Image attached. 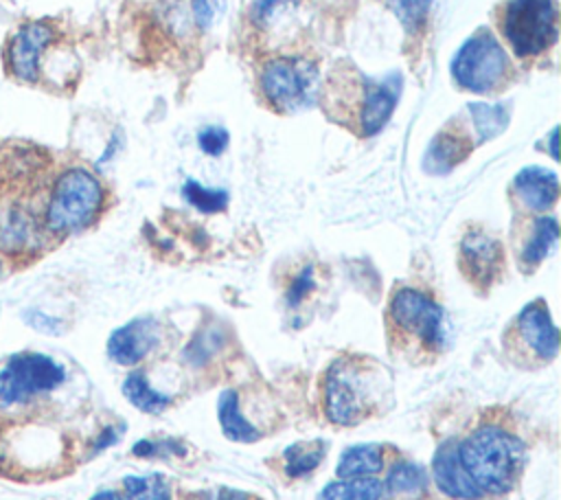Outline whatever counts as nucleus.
<instances>
[{
	"mask_svg": "<svg viewBox=\"0 0 561 500\" xmlns=\"http://www.w3.org/2000/svg\"><path fill=\"white\" fill-rule=\"evenodd\" d=\"M105 189L85 167L59 171L42 206V224L48 237H68L88 228L103 211Z\"/></svg>",
	"mask_w": 561,
	"mask_h": 500,
	"instance_id": "f257e3e1",
	"label": "nucleus"
},
{
	"mask_svg": "<svg viewBox=\"0 0 561 500\" xmlns=\"http://www.w3.org/2000/svg\"><path fill=\"white\" fill-rule=\"evenodd\" d=\"M458 456L482 493H504L519 471L522 443L502 428L484 425L458 445Z\"/></svg>",
	"mask_w": 561,
	"mask_h": 500,
	"instance_id": "f03ea898",
	"label": "nucleus"
},
{
	"mask_svg": "<svg viewBox=\"0 0 561 500\" xmlns=\"http://www.w3.org/2000/svg\"><path fill=\"white\" fill-rule=\"evenodd\" d=\"M66 379V368L50 355L20 351L0 362V414L18 412L39 397L57 390Z\"/></svg>",
	"mask_w": 561,
	"mask_h": 500,
	"instance_id": "7ed1b4c3",
	"label": "nucleus"
},
{
	"mask_svg": "<svg viewBox=\"0 0 561 500\" xmlns=\"http://www.w3.org/2000/svg\"><path fill=\"white\" fill-rule=\"evenodd\" d=\"M557 22L554 0H506L497 11V26L522 59L537 57L557 42Z\"/></svg>",
	"mask_w": 561,
	"mask_h": 500,
	"instance_id": "20e7f679",
	"label": "nucleus"
},
{
	"mask_svg": "<svg viewBox=\"0 0 561 500\" xmlns=\"http://www.w3.org/2000/svg\"><path fill=\"white\" fill-rule=\"evenodd\" d=\"M456 83L465 90L486 94L502 90L513 75V64L500 42L484 29L473 33L451 64Z\"/></svg>",
	"mask_w": 561,
	"mask_h": 500,
	"instance_id": "39448f33",
	"label": "nucleus"
},
{
	"mask_svg": "<svg viewBox=\"0 0 561 500\" xmlns=\"http://www.w3.org/2000/svg\"><path fill=\"white\" fill-rule=\"evenodd\" d=\"M261 92L276 112H296L316 99L318 70L305 57H274L261 70Z\"/></svg>",
	"mask_w": 561,
	"mask_h": 500,
	"instance_id": "423d86ee",
	"label": "nucleus"
},
{
	"mask_svg": "<svg viewBox=\"0 0 561 500\" xmlns=\"http://www.w3.org/2000/svg\"><path fill=\"white\" fill-rule=\"evenodd\" d=\"M370 410V388L364 368L351 360L335 362L324 379V412L337 425H355Z\"/></svg>",
	"mask_w": 561,
	"mask_h": 500,
	"instance_id": "0eeeda50",
	"label": "nucleus"
},
{
	"mask_svg": "<svg viewBox=\"0 0 561 500\" xmlns=\"http://www.w3.org/2000/svg\"><path fill=\"white\" fill-rule=\"evenodd\" d=\"M388 318L394 329L414 336L427 349H438L443 344V309L438 303H434L427 294L419 289H399L390 300Z\"/></svg>",
	"mask_w": 561,
	"mask_h": 500,
	"instance_id": "6e6552de",
	"label": "nucleus"
},
{
	"mask_svg": "<svg viewBox=\"0 0 561 500\" xmlns=\"http://www.w3.org/2000/svg\"><path fill=\"white\" fill-rule=\"evenodd\" d=\"M57 37V31L50 22L31 20L24 22L7 42L4 66L7 72L20 83H37L42 77V57L46 48Z\"/></svg>",
	"mask_w": 561,
	"mask_h": 500,
	"instance_id": "1a4fd4ad",
	"label": "nucleus"
},
{
	"mask_svg": "<svg viewBox=\"0 0 561 500\" xmlns=\"http://www.w3.org/2000/svg\"><path fill=\"white\" fill-rule=\"evenodd\" d=\"M46 237L42 213H37L28 202L13 200L0 208V252L7 257L35 254L44 246Z\"/></svg>",
	"mask_w": 561,
	"mask_h": 500,
	"instance_id": "9d476101",
	"label": "nucleus"
},
{
	"mask_svg": "<svg viewBox=\"0 0 561 500\" xmlns=\"http://www.w3.org/2000/svg\"><path fill=\"white\" fill-rule=\"evenodd\" d=\"M399 90H401V79L397 75L386 77L381 81H373V79L366 81V90L355 116V125L362 136H373L386 125V121L390 118L397 105Z\"/></svg>",
	"mask_w": 561,
	"mask_h": 500,
	"instance_id": "9b49d317",
	"label": "nucleus"
},
{
	"mask_svg": "<svg viewBox=\"0 0 561 500\" xmlns=\"http://www.w3.org/2000/svg\"><path fill=\"white\" fill-rule=\"evenodd\" d=\"M158 342V322L153 318H136L118 327L107 340V355L116 364L131 366L147 357Z\"/></svg>",
	"mask_w": 561,
	"mask_h": 500,
	"instance_id": "f8f14e48",
	"label": "nucleus"
},
{
	"mask_svg": "<svg viewBox=\"0 0 561 500\" xmlns=\"http://www.w3.org/2000/svg\"><path fill=\"white\" fill-rule=\"evenodd\" d=\"M500 263H502V248H500L497 239H493L491 235H486L482 230H471L462 239L460 265L471 281H476L480 285H489L493 281V276L497 274Z\"/></svg>",
	"mask_w": 561,
	"mask_h": 500,
	"instance_id": "ddd939ff",
	"label": "nucleus"
},
{
	"mask_svg": "<svg viewBox=\"0 0 561 500\" xmlns=\"http://www.w3.org/2000/svg\"><path fill=\"white\" fill-rule=\"evenodd\" d=\"M517 336L519 340L539 357V360H552L559 349V333L557 327L546 309L543 303L535 300L528 307L522 309L517 316Z\"/></svg>",
	"mask_w": 561,
	"mask_h": 500,
	"instance_id": "4468645a",
	"label": "nucleus"
},
{
	"mask_svg": "<svg viewBox=\"0 0 561 500\" xmlns=\"http://www.w3.org/2000/svg\"><path fill=\"white\" fill-rule=\"evenodd\" d=\"M434 480L436 487L447 493L449 498L460 500H478L482 498V491L476 487V482L465 471L460 456H458V443L445 441L436 454H434Z\"/></svg>",
	"mask_w": 561,
	"mask_h": 500,
	"instance_id": "2eb2a0df",
	"label": "nucleus"
},
{
	"mask_svg": "<svg viewBox=\"0 0 561 500\" xmlns=\"http://www.w3.org/2000/svg\"><path fill=\"white\" fill-rule=\"evenodd\" d=\"M513 193L530 211H548L559 197V180L541 167L522 169L513 180Z\"/></svg>",
	"mask_w": 561,
	"mask_h": 500,
	"instance_id": "dca6fc26",
	"label": "nucleus"
},
{
	"mask_svg": "<svg viewBox=\"0 0 561 500\" xmlns=\"http://www.w3.org/2000/svg\"><path fill=\"white\" fill-rule=\"evenodd\" d=\"M383 467V454L377 445H353L342 452L337 461L340 478H364L375 476Z\"/></svg>",
	"mask_w": 561,
	"mask_h": 500,
	"instance_id": "f3484780",
	"label": "nucleus"
},
{
	"mask_svg": "<svg viewBox=\"0 0 561 500\" xmlns=\"http://www.w3.org/2000/svg\"><path fill=\"white\" fill-rule=\"evenodd\" d=\"M217 412H219L221 430L228 439L241 441V443H252L261 436L259 430L239 412V401H237V395L232 390L221 393L219 404H217Z\"/></svg>",
	"mask_w": 561,
	"mask_h": 500,
	"instance_id": "a211bd4d",
	"label": "nucleus"
},
{
	"mask_svg": "<svg viewBox=\"0 0 561 500\" xmlns=\"http://www.w3.org/2000/svg\"><path fill=\"white\" fill-rule=\"evenodd\" d=\"M383 485L373 476L364 478H342L329 482L316 500H379Z\"/></svg>",
	"mask_w": 561,
	"mask_h": 500,
	"instance_id": "6ab92c4d",
	"label": "nucleus"
},
{
	"mask_svg": "<svg viewBox=\"0 0 561 500\" xmlns=\"http://www.w3.org/2000/svg\"><path fill=\"white\" fill-rule=\"evenodd\" d=\"M123 395L127 397V401L131 406H136L142 412H149V414H158L171 404V399L167 395H162L149 386L145 373L127 375L123 382Z\"/></svg>",
	"mask_w": 561,
	"mask_h": 500,
	"instance_id": "aec40b11",
	"label": "nucleus"
},
{
	"mask_svg": "<svg viewBox=\"0 0 561 500\" xmlns=\"http://www.w3.org/2000/svg\"><path fill=\"white\" fill-rule=\"evenodd\" d=\"M557 235H559L557 219L554 217H539L533 226V232H530L524 250H522V261L526 265L541 263L548 257V252L554 248Z\"/></svg>",
	"mask_w": 561,
	"mask_h": 500,
	"instance_id": "412c9836",
	"label": "nucleus"
},
{
	"mask_svg": "<svg viewBox=\"0 0 561 500\" xmlns=\"http://www.w3.org/2000/svg\"><path fill=\"white\" fill-rule=\"evenodd\" d=\"M425 482L423 467L414 463H397L386 478V489L397 498H416L425 491Z\"/></svg>",
	"mask_w": 561,
	"mask_h": 500,
	"instance_id": "4be33fe9",
	"label": "nucleus"
},
{
	"mask_svg": "<svg viewBox=\"0 0 561 500\" xmlns=\"http://www.w3.org/2000/svg\"><path fill=\"white\" fill-rule=\"evenodd\" d=\"M324 456L322 443H298L285 452V471L291 478H300L316 469Z\"/></svg>",
	"mask_w": 561,
	"mask_h": 500,
	"instance_id": "5701e85b",
	"label": "nucleus"
},
{
	"mask_svg": "<svg viewBox=\"0 0 561 500\" xmlns=\"http://www.w3.org/2000/svg\"><path fill=\"white\" fill-rule=\"evenodd\" d=\"M118 500H169V491L160 476H129L123 480Z\"/></svg>",
	"mask_w": 561,
	"mask_h": 500,
	"instance_id": "b1692460",
	"label": "nucleus"
},
{
	"mask_svg": "<svg viewBox=\"0 0 561 500\" xmlns=\"http://www.w3.org/2000/svg\"><path fill=\"white\" fill-rule=\"evenodd\" d=\"M184 197L188 204H193L195 208H199L202 213H217L221 208H226L228 204V195L219 189H206L199 182L188 180L184 184Z\"/></svg>",
	"mask_w": 561,
	"mask_h": 500,
	"instance_id": "393cba45",
	"label": "nucleus"
},
{
	"mask_svg": "<svg viewBox=\"0 0 561 500\" xmlns=\"http://www.w3.org/2000/svg\"><path fill=\"white\" fill-rule=\"evenodd\" d=\"M386 4L394 11V15L401 20V24L414 33L421 29L432 0H386Z\"/></svg>",
	"mask_w": 561,
	"mask_h": 500,
	"instance_id": "a878e982",
	"label": "nucleus"
},
{
	"mask_svg": "<svg viewBox=\"0 0 561 500\" xmlns=\"http://www.w3.org/2000/svg\"><path fill=\"white\" fill-rule=\"evenodd\" d=\"M22 320L31 329H35L39 333H46V336H59L64 331V322L59 318L42 311V309H24L22 311Z\"/></svg>",
	"mask_w": 561,
	"mask_h": 500,
	"instance_id": "bb28decb",
	"label": "nucleus"
},
{
	"mask_svg": "<svg viewBox=\"0 0 561 500\" xmlns=\"http://www.w3.org/2000/svg\"><path fill=\"white\" fill-rule=\"evenodd\" d=\"M224 7H226V0H191L195 22L202 29L213 26L219 20V15L224 13Z\"/></svg>",
	"mask_w": 561,
	"mask_h": 500,
	"instance_id": "cd10ccee",
	"label": "nucleus"
},
{
	"mask_svg": "<svg viewBox=\"0 0 561 500\" xmlns=\"http://www.w3.org/2000/svg\"><path fill=\"white\" fill-rule=\"evenodd\" d=\"M313 289V268L307 265L298 272V276L291 281L289 289H287V303L291 307H296L309 292Z\"/></svg>",
	"mask_w": 561,
	"mask_h": 500,
	"instance_id": "c85d7f7f",
	"label": "nucleus"
},
{
	"mask_svg": "<svg viewBox=\"0 0 561 500\" xmlns=\"http://www.w3.org/2000/svg\"><path fill=\"white\" fill-rule=\"evenodd\" d=\"M199 147L204 154L219 156L228 147V132L221 127H206L199 134Z\"/></svg>",
	"mask_w": 561,
	"mask_h": 500,
	"instance_id": "c756f323",
	"label": "nucleus"
},
{
	"mask_svg": "<svg viewBox=\"0 0 561 500\" xmlns=\"http://www.w3.org/2000/svg\"><path fill=\"white\" fill-rule=\"evenodd\" d=\"M294 2H300V0H256V7H254V22L259 26H265L272 15L276 13V9L280 7H287V4H294Z\"/></svg>",
	"mask_w": 561,
	"mask_h": 500,
	"instance_id": "7c9ffc66",
	"label": "nucleus"
},
{
	"mask_svg": "<svg viewBox=\"0 0 561 500\" xmlns=\"http://www.w3.org/2000/svg\"><path fill=\"white\" fill-rule=\"evenodd\" d=\"M114 441H116V432H114V428H105V430L99 434V439L94 441V452H101V450L110 447Z\"/></svg>",
	"mask_w": 561,
	"mask_h": 500,
	"instance_id": "2f4dec72",
	"label": "nucleus"
},
{
	"mask_svg": "<svg viewBox=\"0 0 561 500\" xmlns=\"http://www.w3.org/2000/svg\"><path fill=\"white\" fill-rule=\"evenodd\" d=\"M215 500H245V493L234 491V489H221Z\"/></svg>",
	"mask_w": 561,
	"mask_h": 500,
	"instance_id": "473e14b6",
	"label": "nucleus"
},
{
	"mask_svg": "<svg viewBox=\"0 0 561 500\" xmlns=\"http://www.w3.org/2000/svg\"><path fill=\"white\" fill-rule=\"evenodd\" d=\"M90 500H118V493H114V491H99Z\"/></svg>",
	"mask_w": 561,
	"mask_h": 500,
	"instance_id": "72a5a7b5",
	"label": "nucleus"
},
{
	"mask_svg": "<svg viewBox=\"0 0 561 500\" xmlns=\"http://www.w3.org/2000/svg\"><path fill=\"white\" fill-rule=\"evenodd\" d=\"M4 463V445H2V428H0V465Z\"/></svg>",
	"mask_w": 561,
	"mask_h": 500,
	"instance_id": "f704fd0d",
	"label": "nucleus"
},
{
	"mask_svg": "<svg viewBox=\"0 0 561 500\" xmlns=\"http://www.w3.org/2000/svg\"><path fill=\"white\" fill-rule=\"evenodd\" d=\"M0 276H2V259H0Z\"/></svg>",
	"mask_w": 561,
	"mask_h": 500,
	"instance_id": "c9c22d12",
	"label": "nucleus"
}]
</instances>
